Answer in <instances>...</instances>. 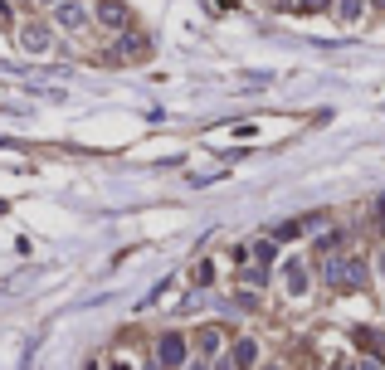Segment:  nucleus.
<instances>
[{
  "label": "nucleus",
  "mask_w": 385,
  "mask_h": 370,
  "mask_svg": "<svg viewBox=\"0 0 385 370\" xmlns=\"http://www.w3.org/2000/svg\"><path fill=\"white\" fill-rule=\"evenodd\" d=\"M39 5H59V0H39Z\"/></svg>",
  "instance_id": "f8f14e48"
},
{
  "label": "nucleus",
  "mask_w": 385,
  "mask_h": 370,
  "mask_svg": "<svg viewBox=\"0 0 385 370\" xmlns=\"http://www.w3.org/2000/svg\"><path fill=\"white\" fill-rule=\"evenodd\" d=\"M234 361H239V366H254V361H259V346H254V341H239V346H234Z\"/></svg>",
  "instance_id": "6e6552de"
},
{
  "label": "nucleus",
  "mask_w": 385,
  "mask_h": 370,
  "mask_svg": "<svg viewBox=\"0 0 385 370\" xmlns=\"http://www.w3.org/2000/svg\"><path fill=\"white\" fill-rule=\"evenodd\" d=\"M322 278L341 292H356V288H366V264H356V259H331L322 268Z\"/></svg>",
  "instance_id": "f257e3e1"
},
{
  "label": "nucleus",
  "mask_w": 385,
  "mask_h": 370,
  "mask_svg": "<svg viewBox=\"0 0 385 370\" xmlns=\"http://www.w3.org/2000/svg\"><path fill=\"white\" fill-rule=\"evenodd\" d=\"M376 268H381V278H385V259H381V264H376Z\"/></svg>",
  "instance_id": "9d476101"
},
{
  "label": "nucleus",
  "mask_w": 385,
  "mask_h": 370,
  "mask_svg": "<svg viewBox=\"0 0 385 370\" xmlns=\"http://www.w3.org/2000/svg\"><path fill=\"white\" fill-rule=\"evenodd\" d=\"M191 370H205V366H200V361H195V366H191Z\"/></svg>",
  "instance_id": "ddd939ff"
},
{
  "label": "nucleus",
  "mask_w": 385,
  "mask_h": 370,
  "mask_svg": "<svg viewBox=\"0 0 385 370\" xmlns=\"http://www.w3.org/2000/svg\"><path fill=\"white\" fill-rule=\"evenodd\" d=\"M361 370H381V361H361Z\"/></svg>",
  "instance_id": "1a4fd4ad"
},
{
  "label": "nucleus",
  "mask_w": 385,
  "mask_h": 370,
  "mask_svg": "<svg viewBox=\"0 0 385 370\" xmlns=\"http://www.w3.org/2000/svg\"><path fill=\"white\" fill-rule=\"evenodd\" d=\"M54 20H59V29H83L88 25V5H79V0H59Z\"/></svg>",
  "instance_id": "f03ea898"
},
{
  "label": "nucleus",
  "mask_w": 385,
  "mask_h": 370,
  "mask_svg": "<svg viewBox=\"0 0 385 370\" xmlns=\"http://www.w3.org/2000/svg\"><path fill=\"white\" fill-rule=\"evenodd\" d=\"M20 44H25L29 54H44V49H49V29H44V25H25V29H20Z\"/></svg>",
  "instance_id": "39448f33"
},
{
  "label": "nucleus",
  "mask_w": 385,
  "mask_h": 370,
  "mask_svg": "<svg viewBox=\"0 0 385 370\" xmlns=\"http://www.w3.org/2000/svg\"><path fill=\"white\" fill-rule=\"evenodd\" d=\"M98 20H103V25H108V29H122V25H127V10H122L117 0H108V5L98 10Z\"/></svg>",
  "instance_id": "423d86ee"
},
{
  "label": "nucleus",
  "mask_w": 385,
  "mask_h": 370,
  "mask_svg": "<svg viewBox=\"0 0 385 370\" xmlns=\"http://www.w3.org/2000/svg\"><path fill=\"white\" fill-rule=\"evenodd\" d=\"M381 224H385V200H381Z\"/></svg>",
  "instance_id": "9b49d317"
},
{
  "label": "nucleus",
  "mask_w": 385,
  "mask_h": 370,
  "mask_svg": "<svg viewBox=\"0 0 385 370\" xmlns=\"http://www.w3.org/2000/svg\"><path fill=\"white\" fill-rule=\"evenodd\" d=\"M283 283H288V292H307V264L303 259H288L283 264Z\"/></svg>",
  "instance_id": "20e7f679"
},
{
  "label": "nucleus",
  "mask_w": 385,
  "mask_h": 370,
  "mask_svg": "<svg viewBox=\"0 0 385 370\" xmlns=\"http://www.w3.org/2000/svg\"><path fill=\"white\" fill-rule=\"evenodd\" d=\"M361 10H366V0H336V15L341 20H361Z\"/></svg>",
  "instance_id": "0eeeda50"
},
{
  "label": "nucleus",
  "mask_w": 385,
  "mask_h": 370,
  "mask_svg": "<svg viewBox=\"0 0 385 370\" xmlns=\"http://www.w3.org/2000/svg\"><path fill=\"white\" fill-rule=\"evenodd\" d=\"M156 356H161V366H181V361H186V341H181L176 331H166L161 346H156Z\"/></svg>",
  "instance_id": "7ed1b4c3"
}]
</instances>
